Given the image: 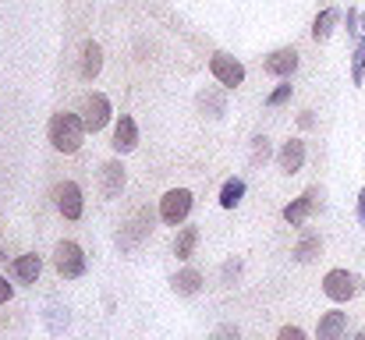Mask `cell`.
<instances>
[{"label": "cell", "instance_id": "cell-1", "mask_svg": "<svg viewBox=\"0 0 365 340\" xmlns=\"http://www.w3.org/2000/svg\"><path fill=\"white\" fill-rule=\"evenodd\" d=\"M50 145L57 149V153H64V156H71V153H78L82 149V142H86V120L78 117V113H53L50 117Z\"/></svg>", "mask_w": 365, "mask_h": 340}, {"label": "cell", "instance_id": "cell-2", "mask_svg": "<svg viewBox=\"0 0 365 340\" xmlns=\"http://www.w3.org/2000/svg\"><path fill=\"white\" fill-rule=\"evenodd\" d=\"M53 269L64 280H82L86 269H89L86 248L78 241H57V248H53Z\"/></svg>", "mask_w": 365, "mask_h": 340}, {"label": "cell", "instance_id": "cell-3", "mask_svg": "<svg viewBox=\"0 0 365 340\" xmlns=\"http://www.w3.org/2000/svg\"><path fill=\"white\" fill-rule=\"evenodd\" d=\"M359 291H362V277L351 273V269H330V273L323 277V294H327L330 302H337V305L351 302Z\"/></svg>", "mask_w": 365, "mask_h": 340}, {"label": "cell", "instance_id": "cell-4", "mask_svg": "<svg viewBox=\"0 0 365 340\" xmlns=\"http://www.w3.org/2000/svg\"><path fill=\"white\" fill-rule=\"evenodd\" d=\"M192 206H195V199H192L188 188H170V192L160 199V220L167 227H181L188 220Z\"/></svg>", "mask_w": 365, "mask_h": 340}, {"label": "cell", "instance_id": "cell-5", "mask_svg": "<svg viewBox=\"0 0 365 340\" xmlns=\"http://www.w3.org/2000/svg\"><path fill=\"white\" fill-rule=\"evenodd\" d=\"M110 100L103 96V93H89L86 100H82V120H86V131H103L107 124H110Z\"/></svg>", "mask_w": 365, "mask_h": 340}, {"label": "cell", "instance_id": "cell-6", "mask_svg": "<svg viewBox=\"0 0 365 340\" xmlns=\"http://www.w3.org/2000/svg\"><path fill=\"white\" fill-rule=\"evenodd\" d=\"M210 75H213L224 89H238L245 82V64L238 57H231V53H217V57L210 61Z\"/></svg>", "mask_w": 365, "mask_h": 340}, {"label": "cell", "instance_id": "cell-7", "mask_svg": "<svg viewBox=\"0 0 365 340\" xmlns=\"http://www.w3.org/2000/svg\"><path fill=\"white\" fill-rule=\"evenodd\" d=\"M316 206H323V188H305L291 206H284V220L291 227H302L312 213H316Z\"/></svg>", "mask_w": 365, "mask_h": 340}, {"label": "cell", "instance_id": "cell-8", "mask_svg": "<svg viewBox=\"0 0 365 340\" xmlns=\"http://www.w3.org/2000/svg\"><path fill=\"white\" fill-rule=\"evenodd\" d=\"M53 195H57V210H61L64 220H82V213H86V199H82V188H78L75 181H61Z\"/></svg>", "mask_w": 365, "mask_h": 340}, {"label": "cell", "instance_id": "cell-9", "mask_svg": "<svg viewBox=\"0 0 365 340\" xmlns=\"http://www.w3.org/2000/svg\"><path fill=\"white\" fill-rule=\"evenodd\" d=\"M124 185H128L124 163L121 160H107V163L100 167V192H103V199H118L124 192Z\"/></svg>", "mask_w": 365, "mask_h": 340}, {"label": "cell", "instance_id": "cell-10", "mask_svg": "<svg viewBox=\"0 0 365 340\" xmlns=\"http://www.w3.org/2000/svg\"><path fill=\"white\" fill-rule=\"evenodd\" d=\"M262 68H266V75H273V78H291V75L298 71V50H294V46L273 50V53L262 61Z\"/></svg>", "mask_w": 365, "mask_h": 340}, {"label": "cell", "instance_id": "cell-11", "mask_svg": "<svg viewBox=\"0 0 365 340\" xmlns=\"http://www.w3.org/2000/svg\"><path fill=\"white\" fill-rule=\"evenodd\" d=\"M114 153L124 156V153H131L135 145H138V124H135V117L131 113H121L118 117V124H114Z\"/></svg>", "mask_w": 365, "mask_h": 340}, {"label": "cell", "instance_id": "cell-12", "mask_svg": "<svg viewBox=\"0 0 365 340\" xmlns=\"http://www.w3.org/2000/svg\"><path fill=\"white\" fill-rule=\"evenodd\" d=\"M348 334V312L334 309V312H323L319 323H316V337L319 340H344Z\"/></svg>", "mask_w": 365, "mask_h": 340}, {"label": "cell", "instance_id": "cell-13", "mask_svg": "<svg viewBox=\"0 0 365 340\" xmlns=\"http://www.w3.org/2000/svg\"><path fill=\"white\" fill-rule=\"evenodd\" d=\"M277 163H280L284 174H298L305 167V142L302 138H287L280 145V153H277Z\"/></svg>", "mask_w": 365, "mask_h": 340}, {"label": "cell", "instance_id": "cell-14", "mask_svg": "<svg viewBox=\"0 0 365 340\" xmlns=\"http://www.w3.org/2000/svg\"><path fill=\"white\" fill-rule=\"evenodd\" d=\"M11 273H14L18 284H36L39 273H43V259H39L36 252H25V255H18V259L11 262Z\"/></svg>", "mask_w": 365, "mask_h": 340}, {"label": "cell", "instance_id": "cell-15", "mask_svg": "<svg viewBox=\"0 0 365 340\" xmlns=\"http://www.w3.org/2000/svg\"><path fill=\"white\" fill-rule=\"evenodd\" d=\"M100 71H103V46H100L96 39H89V43L82 46V78L93 82Z\"/></svg>", "mask_w": 365, "mask_h": 340}, {"label": "cell", "instance_id": "cell-16", "mask_svg": "<svg viewBox=\"0 0 365 340\" xmlns=\"http://www.w3.org/2000/svg\"><path fill=\"white\" fill-rule=\"evenodd\" d=\"M337 21H341V11H337V7L319 11V14H316V21H312V39H316V43H327V39L334 36Z\"/></svg>", "mask_w": 365, "mask_h": 340}, {"label": "cell", "instance_id": "cell-17", "mask_svg": "<svg viewBox=\"0 0 365 340\" xmlns=\"http://www.w3.org/2000/svg\"><path fill=\"white\" fill-rule=\"evenodd\" d=\"M195 244H199V227H181L178 237H174V255L185 262L195 255Z\"/></svg>", "mask_w": 365, "mask_h": 340}, {"label": "cell", "instance_id": "cell-18", "mask_svg": "<svg viewBox=\"0 0 365 340\" xmlns=\"http://www.w3.org/2000/svg\"><path fill=\"white\" fill-rule=\"evenodd\" d=\"M294 262H312V259H319L323 255V237L319 234H305L298 244H294Z\"/></svg>", "mask_w": 365, "mask_h": 340}, {"label": "cell", "instance_id": "cell-19", "mask_svg": "<svg viewBox=\"0 0 365 340\" xmlns=\"http://www.w3.org/2000/svg\"><path fill=\"white\" fill-rule=\"evenodd\" d=\"M170 284H174V291H178V294L192 298V294H199V291H202V273L188 266V269H181V273H178Z\"/></svg>", "mask_w": 365, "mask_h": 340}, {"label": "cell", "instance_id": "cell-20", "mask_svg": "<svg viewBox=\"0 0 365 340\" xmlns=\"http://www.w3.org/2000/svg\"><path fill=\"white\" fill-rule=\"evenodd\" d=\"M242 199H245V181L242 177H231V181L220 188V206H224V210H235Z\"/></svg>", "mask_w": 365, "mask_h": 340}, {"label": "cell", "instance_id": "cell-21", "mask_svg": "<svg viewBox=\"0 0 365 340\" xmlns=\"http://www.w3.org/2000/svg\"><path fill=\"white\" fill-rule=\"evenodd\" d=\"M351 82H355V86L365 82V39H359V46H355V53H351Z\"/></svg>", "mask_w": 365, "mask_h": 340}, {"label": "cell", "instance_id": "cell-22", "mask_svg": "<svg viewBox=\"0 0 365 340\" xmlns=\"http://www.w3.org/2000/svg\"><path fill=\"white\" fill-rule=\"evenodd\" d=\"M199 107H202V110H210V117H220V113L227 110L224 96H217V93H210V89H206L202 96H199Z\"/></svg>", "mask_w": 365, "mask_h": 340}, {"label": "cell", "instance_id": "cell-23", "mask_svg": "<svg viewBox=\"0 0 365 340\" xmlns=\"http://www.w3.org/2000/svg\"><path fill=\"white\" fill-rule=\"evenodd\" d=\"M269 156H273L269 138H266V135H255V138H252V163H266Z\"/></svg>", "mask_w": 365, "mask_h": 340}, {"label": "cell", "instance_id": "cell-24", "mask_svg": "<svg viewBox=\"0 0 365 340\" xmlns=\"http://www.w3.org/2000/svg\"><path fill=\"white\" fill-rule=\"evenodd\" d=\"M348 32H351V36H362V39H365V14H362V11H355V7L348 11Z\"/></svg>", "mask_w": 365, "mask_h": 340}, {"label": "cell", "instance_id": "cell-25", "mask_svg": "<svg viewBox=\"0 0 365 340\" xmlns=\"http://www.w3.org/2000/svg\"><path fill=\"white\" fill-rule=\"evenodd\" d=\"M242 334H238V326L235 323H224V326H217L213 334H210V340H238Z\"/></svg>", "mask_w": 365, "mask_h": 340}, {"label": "cell", "instance_id": "cell-26", "mask_svg": "<svg viewBox=\"0 0 365 340\" xmlns=\"http://www.w3.org/2000/svg\"><path fill=\"white\" fill-rule=\"evenodd\" d=\"M287 100H291V86H277V89L269 93L266 107H280V103H287Z\"/></svg>", "mask_w": 365, "mask_h": 340}, {"label": "cell", "instance_id": "cell-27", "mask_svg": "<svg viewBox=\"0 0 365 340\" xmlns=\"http://www.w3.org/2000/svg\"><path fill=\"white\" fill-rule=\"evenodd\" d=\"M242 277V259H227L224 262V284H235Z\"/></svg>", "mask_w": 365, "mask_h": 340}, {"label": "cell", "instance_id": "cell-28", "mask_svg": "<svg viewBox=\"0 0 365 340\" xmlns=\"http://www.w3.org/2000/svg\"><path fill=\"white\" fill-rule=\"evenodd\" d=\"M277 340H309V337H305L302 326H284V330L277 334Z\"/></svg>", "mask_w": 365, "mask_h": 340}, {"label": "cell", "instance_id": "cell-29", "mask_svg": "<svg viewBox=\"0 0 365 340\" xmlns=\"http://www.w3.org/2000/svg\"><path fill=\"white\" fill-rule=\"evenodd\" d=\"M11 298H14V287H11V284H7V277L0 273V305H7Z\"/></svg>", "mask_w": 365, "mask_h": 340}, {"label": "cell", "instance_id": "cell-30", "mask_svg": "<svg viewBox=\"0 0 365 340\" xmlns=\"http://www.w3.org/2000/svg\"><path fill=\"white\" fill-rule=\"evenodd\" d=\"M298 124H302V128H312V110L302 113V117H298Z\"/></svg>", "mask_w": 365, "mask_h": 340}, {"label": "cell", "instance_id": "cell-31", "mask_svg": "<svg viewBox=\"0 0 365 340\" xmlns=\"http://www.w3.org/2000/svg\"><path fill=\"white\" fill-rule=\"evenodd\" d=\"M359 220L365 224V192H359Z\"/></svg>", "mask_w": 365, "mask_h": 340}, {"label": "cell", "instance_id": "cell-32", "mask_svg": "<svg viewBox=\"0 0 365 340\" xmlns=\"http://www.w3.org/2000/svg\"><path fill=\"white\" fill-rule=\"evenodd\" d=\"M351 340H365V334H355V337H351Z\"/></svg>", "mask_w": 365, "mask_h": 340}]
</instances>
